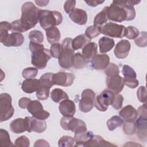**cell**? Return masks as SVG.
I'll use <instances>...</instances> for the list:
<instances>
[{"label":"cell","mask_w":147,"mask_h":147,"mask_svg":"<svg viewBox=\"0 0 147 147\" xmlns=\"http://www.w3.org/2000/svg\"><path fill=\"white\" fill-rule=\"evenodd\" d=\"M140 1H114L107 8V18L111 21L121 22L131 21L136 17L134 6L140 3Z\"/></svg>","instance_id":"cell-1"},{"label":"cell","mask_w":147,"mask_h":147,"mask_svg":"<svg viewBox=\"0 0 147 147\" xmlns=\"http://www.w3.org/2000/svg\"><path fill=\"white\" fill-rule=\"evenodd\" d=\"M40 10L32 2H26L22 5L21 16L19 20L24 32L34 27L38 23Z\"/></svg>","instance_id":"cell-2"},{"label":"cell","mask_w":147,"mask_h":147,"mask_svg":"<svg viewBox=\"0 0 147 147\" xmlns=\"http://www.w3.org/2000/svg\"><path fill=\"white\" fill-rule=\"evenodd\" d=\"M31 54V63L36 68L40 69L45 68L48 61L51 58L50 51L45 48L41 44L30 42L29 44Z\"/></svg>","instance_id":"cell-3"},{"label":"cell","mask_w":147,"mask_h":147,"mask_svg":"<svg viewBox=\"0 0 147 147\" xmlns=\"http://www.w3.org/2000/svg\"><path fill=\"white\" fill-rule=\"evenodd\" d=\"M62 21L63 16L59 11L40 9L38 12V22L45 30L61 24Z\"/></svg>","instance_id":"cell-4"},{"label":"cell","mask_w":147,"mask_h":147,"mask_svg":"<svg viewBox=\"0 0 147 147\" xmlns=\"http://www.w3.org/2000/svg\"><path fill=\"white\" fill-rule=\"evenodd\" d=\"M72 40L71 38H65L61 44L62 51L58 58V62L60 66L64 69H69L72 66V58L74 55V49L72 47Z\"/></svg>","instance_id":"cell-5"},{"label":"cell","mask_w":147,"mask_h":147,"mask_svg":"<svg viewBox=\"0 0 147 147\" xmlns=\"http://www.w3.org/2000/svg\"><path fill=\"white\" fill-rule=\"evenodd\" d=\"M12 98L7 93L0 94V121H6L11 118L14 113V109L11 104Z\"/></svg>","instance_id":"cell-6"},{"label":"cell","mask_w":147,"mask_h":147,"mask_svg":"<svg viewBox=\"0 0 147 147\" xmlns=\"http://www.w3.org/2000/svg\"><path fill=\"white\" fill-rule=\"evenodd\" d=\"M61 127L65 130H70L74 133L87 130L86 123L73 117H63L60 120Z\"/></svg>","instance_id":"cell-7"},{"label":"cell","mask_w":147,"mask_h":147,"mask_svg":"<svg viewBox=\"0 0 147 147\" xmlns=\"http://www.w3.org/2000/svg\"><path fill=\"white\" fill-rule=\"evenodd\" d=\"M114 94L109 90H103L100 94L97 95L95 98V107L100 111H106L108 106L110 105H111L113 102Z\"/></svg>","instance_id":"cell-8"},{"label":"cell","mask_w":147,"mask_h":147,"mask_svg":"<svg viewBox=\"0 0 147 147\" xmlns=\"http://www.w3.org/2000/svg\"><path fill=\"white\" fill-rule=\"evenodd\" d=\"M95 94L91 89L84 90L81 94V99L79 101V110L83 113L90 111L94 107Z\"/></svg>","instance_id":"cell-9"},{"label":"cell","mask_w":147,"mask_h":147,"mask_svg":"<svg viewBox=\"0 0 147 147\" xmlns=\"http://www.w3.org/2000/svg\"><path fill=\"white\" fill-rule=\"evenodd\" d=\"M126 27L113 22H109L101 26V33L107 36L122 38L125 35Z\"/></svg>","instance_id":"cell-10"},{"label":"cell","mask_w":147,"mask_h":147,"mask_svg":"<svg viewBox=\"0 0 147 147\" xmlns=\"http://www.w3.org/2000/svg\"><path fill=\"white\" fill-rule=\"evenodd\" d=\"M25 121L26 131L29 133L34 131L37 133H41L47 129V123L45 120L37 119L33 117H26Z\"/></svg>","instance_id":"cell-11"},{"label":"cell","mask_w":147,"mask_h":147,"mask_svg":"<svg viewBox=\"0 0 147 147\" xmlns=\"http://www.w3.org/2000/svg\"><path fill=\"white\" fill-rule=\"evenodd\" d=\"M27 110L33 117L37 119L45 120L50 115L49 112L44 110L40 101L37 100H31L27 107Z\"/></svg>","instance_id":"cell-12"},{"label":"cell","mask_w":147,"mask_h":147,"mask_svg":"<svg viewBox=\"0 0 147 147\" xmlns=\"http://www.w3.org/2000/svg\"><path fill=\"white\" fill-rule=\"evenodd\" d=\"M75 80V76L69 72H58L53 74V83L55 85L61 86L63 87H68L71 86Z\"/></svg>","instance_id":"cell-13"},{"label":"cell","mask_w":147,"mask_h":147,"mask_svg":"<svg viewBox=\"0 0 147 147\" xmlns=\"http://www.w3.org/2000/svg\"><path fill=\"white\" fill-rule=\"evenodd\" d=\"M134 121L136 132L139 139L143 141H146L147 138V115H138Z\"/></svg>","instance_id":"cell-14"},{"label":"cell","mask_w":147,"mask_h":147,"mask_svg":"<svg viewBox=\"0 0 147 147\" xmlns=\"http://www.w3.org/2000/svg\"><path fill=\"white\" fill-rule=\"evenodd\" d=\"M106 84L108 90L116 94L119 93L123 90L125 85L123 78L119 75L109 77L107 76Z\"/></svg>","instance_id":"cell-15"},{"label":"cell","mask_w":147,"mask_h":147,"mask_svg":"<svg viewBox=\"0 0 147 147\" xmlns=\"http://www.w3.org/2000/svg\"><path fill=\"white\" fill-rule=\"evenodd\" d=\"M110 63V57L107 54L95 55L91 59V67L96 70L105 69Z\"/></svg>","instance_id":"cell-16"},{"label":"cell","mask_w":147,"mask_h":147,"mask_svg":"<svg viewBox=\"0 0 147 147\" xmlns=\"http://www.w3.org/2000/svg\"><path fill=\"white\" fill-rule=\"evenodd\" d=\"M131 48L130 42L127 40H121L118 42L114 50L115 57L119 59L126 58L130 52Z\"/></svg>","instance_id":"cell-17"},{"label":"cell","mask_w":147,"mask_h":147,"mask_svg":"<svg viewBox=\"0 0 147 147\" xmlns=\"http://www.w3.org/2000/svg\"><path fill=\"white\" fill-rule=\"evenodd\" d=\"M59 110L64 117H73L76 112L75 103L68 99H64L60 102Z\"/></svg>","instance_id":"cell-18"},{"label":"cell","mask_w":147,"mask_h":147,"mask_svg":"<svg viewBox=\"0 0 147 147\" xmlns=\"http://www.w3.org/2000/svg\"><path fill=\"white\" fill-rule=\"evenodd\" d=\"M24 42V37L20 33L12 32L7 36L5 41L2 43L5 46L20 47Z\"/></svg>","instance_id":"cell-19"},{"label":"cell","mask_w":147,"mask_h":147,"mask_svg":"<svg viewBox=\"0 0 147 147\" xmlns=\"http://www.w3.org/2000/svg\"><path fill=\"white\" fill-rule=\"evenodd\" d=\"M68 16L73 22L80 25H85L87 21V14L85 10L81 9H75Z\"/></svg>","instance_id":"cell-20"},{"label":"cell","mask_w":147,"mask_h":147,"mask_svg":"<svg viewBox=\"0 0 147 147\" xmlns=\"http://www.w3.org/2000/svg\"><path fill=\"white\" fill-rule=\"evenodd\" d=\"M119 115L126 122H134L137 118V111L131 105H126L119 112Z\"/></svg>","instance_id":"cell-21"},{"label":"cell","mask_w":147,"mask_h":147,"mask_svg":"<svg viewBox=\"0 0 147 147\" xmlns=\"http://www.w3.org/2000/svg\"><path fill=\"white\" fill-rule=\"evenodd\" d=\"M40 85L39 79H26L22 83L21 89L25 93L32 94L35 91L36 92Z\"/></svg>","instance_id":"cell-22"},{"label":"cell","mask_w":147,"mask_h":147,"mask_svg":"<svg viewBox=\"0 0 147 147\" xmlns=\"http://www.w3.org/2000/svg\"><path fill=\"white\" fill-rule=\"evenodd\" d=\"M116 146L105 140L101 136L92 135L91 137L84 144V146Z\"/></svg>","instance_id":"cell-23"},{"label":"cell","mask_w":147,"mask_h":147,"mask_svg":"<svg viewBox=\"0 0 147 147\" xmlns=\"http://www.w3.org/2000/svg\"><path fill=\"white\" fill-rule=\"evenodd\" d=\"M10 130L16 134H20L26 131L25 118H17L13 120L10 124Z\"/></svg>","instance_id":"cell-24"},{"label":"cell","mask_w":147,"mask_h":147,"mask_svg":"<svg viewBox=\"0 0 147 147\" xmlns=\"http://www.w3.org/2000/svg\"><path fill=\"white\" fill-rule=\"evenodd\" d=\"M99 51L100 53H106L111 50L115 45L114 40L107 37H102L99 40Z\"/></svg>","instance_id":"cell-25"},{"label":"cell","mask_w":147,"mask_h":147,"mask_svg":"<svg viewBox=\"0 0 147 147\" xmlns=\"http://www.w3.org/2000/svg\"><path fill=\"white\" fill-rule=\"evenodd\" d=\"M47 39L48 42L51 44L57 43L61 37V34L60 30L56 26L50 28L45 30Z\"/></svg>","instance_id":"cell-26"},{"label":"cell","mask_w":147,"mask_h":147,"mask_svg":"<svg viewBox=\"0 0 147 147\" xmlns=\"http://www.w3.org/2000/svg\"><path fill=\"white\" fill-rule=\"evenodd\" d=\"M98 46L94 42H90L82 48V55L86 59H90L97 53Z\"/></svg>","instance_id":"cell-27"},{"label":"cell","mask_w":147,"mask_h":147,"mask_svg":"<svg viewBox=\"0 0 147 147\" xmlns=\"http://www.w3.org/2000/svg\"><path fill=\"white\" fill-rule=\"evenodd\" d=\"M91 41L85 34H81L77 36L72 42V47L74 50H78L83 47L86 44Z\"/></svg>","instance_id":"cell-28"},{"label":"cell","mask_w":147,"mask_h":147,"mask_svg":"<svg viewBox=\"0 0 147 147\" xmlns=\"http://www.w3.org/2000/svg\"><path fill=\"white\" fill-rule=\"evenodd\" d=\"M107 8L108 6L105 7L103 10L98 13L94 20V25L102 26L107 21Z\"/></svg>","instance_id":"cell-29"},{"label":"cell","mask_w":147,"mask_h":147,"mask_svg":"<svg viewBox=\"0 0 147 147\" xmlns=\"http://www.w3.org/2000/svg\"><path fill=\"white\" fill-rule=\"evenodd\" d=\"M51 98L55 103H59L60 101L68 99V94L61 88H55L51 92Z\"/></svg>","instance_id":"cell-30"},{"label":"cell","mask_w":147,"mask_h":147,"mask_svg":"<svg viewBox=\"0 0 147 147\" xmlns=\"http://www.w3.org/2000/svg\"><path fill=\"white\" fill-rule=\"evenodd\" d=\"M87 63V59L80 53H76L74 55L72 58V66L76 69L83 68Z\"/></svg>","instance_id":"cell-31"},{"label":"cell","mask_w":147,"mask_h":147,"mask_svg":"<svg viewBox=\"0 0 147 147\" xmlns=\"http://www.w3.org/2000/svg\"><path fill=\"white\" fill-rule=\"evenodd\" d=\"M11 30V24L7 21H2L0 23V41L2 44L7 36L8 32Z\"/></svg>","instance_id":"cell-32"},{"label":"cell","mask_w":147,"mask_h":147,"mask_svg":"<svg viewBox=\"0 0 147 147\" xmlns=\"http://www.w3.org/2000/svg\"><path fill=\"white\" fill-rule=\"evenodd\" d=\"M123 123V120L119 116L114 115L107 121V126L110 131H113L120 127Z\"/></svg>","instance_id":"cell-33"},{"label":"cell","mask_w":147,"mask_h":147,"mask_svg":"<svg viewBox=\"0 0 147 147\" xmlns=\"http://www.w3.org/2000/svg\"><path fill=\"white\" fill-rule=\"evenodd\" d=\"M0 145L2 146H14L10 140L8 131L3 129H0Z\"/></svg>","instance_id":"cell-34"},{"label":"cell","mask_w":147,"mask_h":147,"mask_svg":"<svg viewBox=\"0 0 147 147\" xmlns=\"http://www.w3.org/2000/svg\"><path fill=\"white\" fill-rule=\"evenodd\" d=\"M53 75V73L48 72L41 76L39 79L40 85L51 88L54 85L52 81Z\"/></svg>","instance_id":"cell-35"},{"label":"cell","mask_w":147,"mask_h":147,"mask_svg":"<svg viewBox=\"0 0 147 147\" xmlns=\"http://www.w3.org/2000/svg\"><path fill=\"white\" fill-rule=\"evenodd\" d=\"M101 33V27L96 25L90 26L85 30V35L90 40L98 36Z\"/></svg>","instance_id":"cell-36"},{"label":"cell","mask_w":147,"mask_h":147,"mask_svg":"<svg viewBox=\"0 0 147 147\" xmlns=\"http://www.w3.org/2000/svg\"><path fill=\"white\" fill-rule=\"evenodd\" d=\"M29 38L31 42L41 44L44 41V36L42 33L38 30H33L29 32L28 35Z\"/></svg>","instance_id":"cell-37"},{"label":"cell","mask_w":147,"mask_h":147,"mask_svg":"<svg viewBox=\"0 0 147 147\" xmlns=\"http://www.w3.org/2000/svg\"><path fill=\"white\" fill-rule=\"evenodd\" d=\"M76 141L74 138L68 136H62L58 141L59 146L72 147L75 146Z\"/></svg>","instance_id":"cell-38"},{"label":"cell","mask_w":147,"mask_h":147,"mask_svg":"<svg viewBox=\"0 0 147 147\" xmlns=\"http://www.w3.org/2000/svg\"><path fill=\"white\" fill-rule=\"evenodd\" d=\"M50 88L40 85L38 90L36 91V96L39 100H46L49 96Z\"/></svg>","instance_id":"cell-39"},{"label":"cell","mask_w":147,"mask_h":147,"mask_svg":"<svg viewBox=\"0 0 147 147\" xmlns=\"http://www.w3.org/2000/svg\"><path fill=\"white\" fill-rule=\"evenodd\" d=\"M105 73L107 76H113L119 75V70L117 65L114 63H110L105 70Z\"/></svg>","instance_id":"cell-40"},{"label":"cell","mask_w":147,"mask_h":147,"mask_svg":"<svg viewBox=\"0 0 147 147\" xmlns=\"http://www.w3.org/2000/svg\"><path fill=\"white\" fill-rule=\"evenodd\" d=\"M37 74L38 69L36 67L26 68L22 72V75L25 79L34 78L37 76Z\"/></svg>","instance_id":"cell-41"},{"label":"cell","mask_w":147,"mask_h":147,"mask_svg":"<svg viewBox=\"0 0 147 147\" xmlns=\"http://www.w3.org/2000/svg\"><path fill=\"white\" fill-rule=\"evenodd\" d=\"M122 72L124 76V78L126 79H136L137 77L135 71L131 67L127 65H123Z\"/></svg>","instance_id":"cell-42"},{"label":"cell","mask_w":147,"mask_h":147,"mask_svg":"<svg viewBox=\"0 0 147 147\" xmlns=\"http://www.w3.org/2000/svg\"><path fill=\"white\" fill-rule=\"evenodd\" d=\"M140 34L139 30L136 27L129 26L126 28L125 36L130 40L135 39Z\"/></svg>","instance_id":"cell-43"},{"label":"cell","mask_w":147,"mask_h":147,"mask_svg":"<svg viewBox=\"0 0 147 147\" xmlns=\"http://www.w3.org/2000/svg\"><path fill=\"white\" fill-rule=\"evenodd\" d=\"M123 124V131L127 135H132L136 133L134 122H125Z\"/></svg>","instance_id":"cell-44"},{"label":"cell","mask_w":147,"mask_h":147,"mask_svg":"<svg viewBox=\"0 0 147 147\" xmlns=\"http://www.w3.org/2000/svg\"><path fill=\"white\" fill-rule=\"evenodd\" d=\"M146 32H141L135 38L134 42L139 47H145L146 46Z\"/></svg>","instance_id":"cell-45"},{"label":"cell","mask_w":147,"mask_h":147,"mask_svg":"<svg viewBox=\"0 0 147 147\" xmlns=\"http://www.w3.org/2000/svg\"><path fill=\"white\" fill-rule=\"evenodd\" d=\"M50 53L51 55V56L58 59L61 54V52L62 51V46L61 44L59 43H56L52 45L50 49Z\"/></svg>","instance_id":"cell-46"},{"label":"cell","mask_w":147,"mask_h":147,"mask_svg":"<svg viewBox=\"0 0 147 147\" xmlns=\"http://www.w3.org/2000/svg\"><path fill=\"white\" fill-rule=\"evenodd\" d=\"M123 100V97L119 93L114 94V98L111 106L113 108L117 110H119L122 106V103Z\"/></svg>","instance_id":"cell-47"},{"label":"cell","mask_w":147,"mask_h":147,"mask_svg":"<svg viewBox=\"0 0 147 147\" xmlns=\"http://www.w3.org/2000/svg\"><path fill=\"white\" fill-rule=\"evenodd\" d=\"M14 145L16 146L29 147L30 145V141L25 136H21L15 140Z\"/></svg>","instance_id":"cell-48"},{"label":"cell","mask_w":147,"mask_h":147,"mask_svg":"<svg viewBox=\"0 0 147 147\" xmlns=\"http://www.w3.org/2000/svg\"><path fill=\"white\" fill-rule=\"evenodd\" d=\"M137 98L140 102H145L146 100V89L145 86H140L137 91Z\"/></svg>","instance_id":"cell-49"},{"label":"cell","mask_w":147,"mask_h":147,"mask_svg":"<svg viewBox=\"0 0 147 147\" xmlns=\"http://www.w3.org/2000/svg\"><path fill=\"white\" fill-rule=\"evenodd\" d=\"M76 1H66L64 4V10L68 14L71 13L76 6Z\"/></svg>","instance_id":"cell-50"},{"label":"cell","mask_w":147,"mask_h":147,"mask_svg":"<svg viewBox=\"0 0 147 147\" xmlns=\"http://www.w3.org/2000/svg\"><path fill=\"white\" fill-rule=\"evenodd\" d=\"M124 84L130 88H135L139 84L138 80L136 79H126L123 78Z\"/></svg>","instance_id":"cell-51"},{"label":"cell","mask_w":147,"mask_h":147,"mask_svg":"<svg viewBox=\"0 0 147 147\" xmlns=\"http://www.w3.org/2000/svg\"><path fill=\"white\" fill-rule=\"evenodd\" d=\"M31 101L30 98L23 97L20 99L18 101V106L21 109H27V107L29 103V102Z\"/></svg>","instance_id":"cell-52"},{"label":"cell","mask_w":147,"mask_h":147,"mask_svg":"<svg viewBox=\"0 0 147 147\" xmlns=\"http://www.w3.org/2000/svg\"><path fill=\"white\" fill-rule=\"evenodd\" d=\"M49 146L48 142L44 140H38L35 142L34 146Z\"/></svg>","instance_id":"cell-53"},{"label":"cell","mask_w":147,"mask_h":147,"mask_svg":"<svg viewBox=\"0 0 147 147\" xmlns=\"http://www.w3.org/2000/svg\"><path fill=\"white\" fill-rule=\"evenodd\" d=\"M88 6H92V7H95L96 6L102 3H103L105 1H84Z\"/></svg>","instance_id":"cell-54"},{"label":"cell","mask_w":147,"mask_h":147,"mask_svg":"<svg viewBox=\"0 0 147 147\" xmlns=\"http://www.w3.org/2000/svg\"><path fill=\"white\" fill-rule=\"evenodd\" d=\"M35 3L39 6H41V7H43V6H45L46 5H47V4L49 3V1H35Z\"/></svg>","instance_id":"cell-55"}]
</instances>
